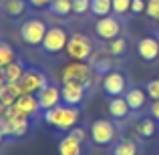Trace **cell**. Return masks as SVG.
<instances>
[{
    "instance_id": "1",
    "label": "cell",
    "mask_w": 159,
    "mask_h": 155,
    "mask_svg": "<svg viewBox=\"0 0 159 155\" xmlns=\"http://www.w3.org/2000/svg\"><path fill=\"white\" fill-rule=\"evenodd\" d=\"M79 117H81V111L77 107L61 103L58 107H52L48 111H44V123L58 129V131H70L73 127H77Z\"/></svg>"
},
{
    "instance_id": "2",
    "label": "cell",
    "mask_w": 159,
    "mask_h": 155,
    "mask_svg": "<svg viewBox=\"0 0 159 155\" xmlns=\"http://www.w3.org/2000/svg\"><path fill=\"white\" fill-rule=\"evenodd\" d=\"M93 77L95 69L87 61H70L61 69V81H77L85 85V89H91Z\"/></svg>"
},
{
    "instance_id": "3",
    "label": "cell",
    "mask_w": 159,
    "mask_h": 155,
    "mask_svg": "<svg viewBox=\"0 0 159 155\" xmlns=\"http://www.w3.org/2000/svg\"><path fill=\"white\" fill-rule=\"evenodd\" d=\"M65 51L70 61H89L93 57V40L87 34L75 32V34H70Z\"/></svg>"
},
{
    "instance_id": "4",
    "label": "cell",
    "mask_w": 159,
    "mask_h": 155,
    "mask_svg": "<svg viewBox=\"0 0 159 155\" xmlns=\"http://www.w3.org/2000/svg\"><path fill=\"white\" fill-rule=\"evenodd\" d=\"M47 24L40 18H28L22 22L20 26V39H22L24 44L28 47H40L44 40V34H47Z\"/></svg>"
},
{
    "instance_id": "5",
    "label": "cell",
    "mask_w": 159,
    "mask_h": 155,
    "mask_svg": "<svg viewBox=\"0 0 159 155\" xmlns=\"http://www.w3.org/2000/svg\"><path fill=\"white\" fill-rule=\"evenodd\" d=\"M89 135H91V139H93L95 145L105 147V145H111L113 141L117 139V127L107 119H97V121L91 123Z\"/></svg>"
},
{
    "instance_id": "6",
    "label": "cell",
    "mask_w": 159,
    "mask_h": 155,
    "mask_svg": "<svg viewBox=\"0 0 159 155\" xmlns=\"http://www.w3.org/2000/svg\"><path fill=\"white\" fill-rule=\"evenodd\" d=\"M69 32L62 26H48L47 34H44V40L40 47L44 48V52L48 54H58L66 48V43H69Z\"/></svg>"
},
{
    "instance_id": "7",
    "label": "cell",
    "mask_w": 159,
    "mask_h": 155,
    "mask_svg": "<svg viewBox=\"0 0 159 155\" xmlns=\"http://www.w3.org/2000/svg\"><path fill=\"white\" fill-rule=\"evenodd\" d=\"M20 87H22L24 93H30V95H36L43 87L48 85V79L47 75L43 73V71L39 69H26L22 75V79H20Z\"/></svg>"
},
{
    "instance_id": "8",
    "label": "cell",
    "mask_w": 159,
    "mask_h": 155,
    "mask_svg": "<svg viewBox=\"0 0 159 155\" xmlns=\"http://www.w3.org/2000/svg\"><path fill=\"white\" fill-rule=\"evenodd\" d=\"M121 30H123V26H121V20L117 18V16H101V18L97 20V24H95V32H97L99 39L103 40H113L117 39V36L121 34Z\"/></svg>"
},
{
    "instance_id": "9",
    "label": "cell",
    "mask_w": 159,
    "mask_h": 155,
    "mask_svg": "<svg viewBox=\"0 0 159 155\" xmlns=\"http://www.w3.org/2000/svg\"><path fill=\"white\" fill-rule=\"evenodd\" d=\"M61 95H62V103L65 105L79 107V105L85 101L87 89H85V85H81V83H77V81H62Z\"/></svg>"
},
{
    "instance_id": "10",
    "label": "cell",
    "mask_w": 159,
    "mask_h": 155,
    "mask_svg": "<svg viewBox=\"0 0 159 155\" xmlns=\"http://www.w3.org/2000/svg\"><path fill=\"white\" fill-rule=\"evenodd\" d=\"M101 87L109 97H121V95L127 91V79H125V75L119 73V71H109L105 77H103Z\"/></svg>"
},
{
    "instance_id": "11",
    "label": "cell",
    "mask_w": 159,
    "mask_h": 155,
    "mask_svg": "<svg viewBox=\"0 0 159 155\" xmlns=\"http://www.w3.org/2000/svg\"><path fill=\"white\" fill-rule=\"evenodd\" d=\"M36 99H39V105H40L43 111H48V109L58 107V105L62 103L61 89H58L57 85H51V83H48L47 87H43V89L36 93Z\"/></svg>"
},
{
    "instance_id": "12",
    "label": "cell",
    "mask_w": 159,
    "mask_h": 155,
    "mask_svg": "<svg viewBox=\"0 0 159 155\" xmlns=\"http://www.w3.org/2000/svg\"><path fill=\"white\" fill-rule=\"evenodd\" d=\"M137 54L143 58L145 62H153L159 58V40L153 36H145L137 43Z\"/></svg>"
},
{
    "instance_id": "13",
    "label": "cell",
    "mask_w": 159,
    "mask_h": 155,
    "mask_svg": "<svg viewBox=\"0 0 159 155\" xmlns=\"http://www.w3.org/2000/svg\"><path fill=\"white\" fill-rule=\"evenodd\" d=\"M14 107L18 109L22 115H26V117H34L39 111H43V109H40V105H39V99H36V95H30V93L20 95V97L16 99Z\"/></svg>"
},
{
    "instance_id": "14",
    "label": "cell",
    "mask_w": 159,
    "mask_h": 155,
    "mask_svg": "<svg viewBox=\"0 0 159 155\" xmlns=\"http://www.w3.org/2000/svg\"><path fill=\"white\" fill-rule=\"evenodd\" d=\"M107 111H109V115H111L115 121H123L125 117L131 113V109H129V105H127V101H125V97L121 95V97H111V99H109Z\"/></svg>"
},
{
    "instance_id": "15",
    "label": "cell",
    "mask_w": 159,
    "mask_h": 155,
    "mask_svg": "<svg viewBox=\"0 0 159 155\" xmlns=\"http://www.w3.org/2000/svg\"><path fill=\"white\" fill-rule=\"evenodd\" d=\"M145 91L143 89H139V87H131V89H127L123 93V97H125V101H127L129 105V109L131 111H141V109L145 107Z\"/></svg>"
},
{
    "instance_id": "16",
    "label": "cell",
    "mask_w": 159,
    "mask_h": 155,
    "mask_svg": "<svg viewBox=\"0 0 159 155\" xmlns=\"http://www.w3.org/2000/svg\"><path fill=\"white\" fill-rule=\"evenodd\" d=\"M24 71H26V66H24L22 61H12L10 65H6L2 69V77L6 83H18L22 79Z\"/></svg>"
},
{
    "instance_id": "17",
    "label": "cell",
    "mask_w": 159,
    "mask_h": 155,
    "mask_svg": "<svg viewBox=\"0 0 159 155\" xmlns=\"http://www.w3.org/2000/svg\"><path fill=\"white\" fill-rule=\"evenodd\" d=\"M58 155H83V143L65 135L58 141Z\"/></svg>"
},
{
    "instance_id": "18",
    "label": "cell",
    "mask_w": 159,
    "mask_h": 155,
    "mask_svg": "<svg viewBox=\"0 0 159 155\" xmlns=\"http://www.w3.org/2000/svg\"><path fill=\"white\" fill-rule=\"evenodd\" d=\"M135 131H137V135H141L143 139L153 137V135H155V131H157L155 119H153V117H143V119H139V121H137V125H135Z\"/></svg>"
},
{
    "instance_id": "19",
    "label": "cell",
    "mask_w": 159,
    "mask_h": 155,
    "mask_svg": "<svg viewBox=\"0 0 159 155\" xmlns=\"http://www.w3.org/2000/svg\"><path fill=\"white\" fill-rule=\"evenodd\" d=\"M89 61L93 62V69L97 71V73L107 75L109 71H113V58H111V54H97V52H93V57H91Z\"/></svg>"
},
{
    "instance_id": "20",
    "label": "cell",
    "mask_w": 159,
    "mask_h": 155,
    "mask_svg": "<svg viewBox=\"0 0 159 155\" xmlns=\"http://www.w3.org/2000/svg\"><path fill=\"white\" fill-rule=\"evenodd\" d=\"M137 153H139L137 143L133 139H129V137H125V139L117 141L113 145V155H137Z\"/></svg>"
},
{
    "instance_id": "21",
    "label": "cell",
    "mask_w": 159,
    "mask_h": 155,
    "mask_svg": "<svg viewBox=\"0 0 159 155\" xmlns=\"http://www.w3.org/2000/svg\"><path fill=\"white\" fill-rule=\"evenodd\" d=\"M48 10H51V14L65 18V16L73 14V0H52Z\"/></svg>"
},
{
    "instance_id": "22",
    "label": "cell",
    "mask_w": 159,
    "mask_h": 155,
    "mask_svg": "<svg viewBox=\"0 0 159 155\" xmlns=\"http://www.w3.org/2000/svg\"><path fill=\"white\" fill-rule=\"evenodd\" d=\"M4 12L12 18L16 16H22L24 10H26V0H4Z\"/></svg>"
},
{
    "instance_id": "23",
    "label": "cell",
    "mask_w": 159,
    "mask_h": 155,
    "mask_svg": "<svg viewBox=\"0 0 159 155\" xmlns=\"http://www.w3.org/2000/svg\"><path fill=\"white\" fill-rule=\"evenodd\" d=\"M91 12L97 18L109 16L113 12V0H91Z\"/></svg>"
},
{
    "instance_id": "24",
    "label": "cell",
    "mask_w": 159,
    "mask_h": 155,
    "mask_svg": "<svg viewBox=\"0 0 159 155\" xmlns=\"http://www.w3.org/2000/svg\"><path fill=\"white\" fill-rule=\"evenodd\" d=\"M12 61H16L14 48H12L8 43H2V40H0V69H4L6 65H10Z\"/></svg>"
},
{
    "instance_id": "25",
    "label": "cell",
    "mask_w": 159,
    "mask_h": 155,
    "mask_svg": "<svg viewBox=\"0 0 159 155\" xmlns=\"http://www.w3.org/2000/svg\"><path fill=\"white\" fill-rule=\"evenodd\" d=\"M125 51H127V40L117 36V39L109 40V54L111 57H123Z\"/></svg>"
},
{
    "instance_id": "26",
    "label": "cell",
    "mask_w": 159,
    "mask_h": 155,
    "mask_svg": "<svg viewBox=\"0 0 159 155\" xmlns=\"http://www.w3.org/2000/svg\"><path fill=\"white\" fill-rule=\"evenodd\" d=\"M113 12L117 16H123L131 12V0H113Z\"/></svg>"
},
{
    "instance_id": "27",
    "label": "cell",
    "mask_w": 159,
    "mask_h": 155,
    "mask_svg": "<svg viewBox=\"0 0 159 155\" xmlns=\"http://www.w3.org/2000/svg\"><path fill=\"white\" fill-rule=\"evenodd\" d=\"M91 12V0H73V14H87Z\"/></svg>"
},
{
    "instance_id": "28",
    "label": "cell",
    "mask_w": 159,
    "mask_h": 155,
    "mask_svg": "<svg viewBox=\"0 0 159 155\" xmlns=\"http://www.w3.org/2000/svg\"><path fill=\"white\" fill-rule=\"evenodd\" d=\"M145 93H147L149 99L159 101V79H153V81L147 83V87H145Z\"/></svg>"
},
{
    "instance_id": "29",
    "label": "cell",
    "mask_w": 159,
    "mask_h": 155,
    "mask_svg": "<svg viewBox=\"0 0 159 155\" xmlns=\"http://www.w3.org/2000/svg\"><path fill=\"white\" fill-rule=\"evenodd\" d=\"M145 12H147V16H149V18L159 20V0H147Z\"/></svg>"
},
{
    "instance_id": "30",
    "label": "cell",
    "mask_w": 159,
    "mask_h": 155,
    "mask_svg": "<svg viewBox=\"0 0 159 155\" xmlns=\"http://www.w3.org/2000/svg\"><path fill=\"white\" fill-rule=\"evenodd\" d=\"M66 135L70 137V139H75V141H79V143H83V141L87 139V131L83 127H73L70 131H66Z\"/></svg>"
},
{
    "instance_id": "31",
    "label": "cell",
    "mask_w": 159,
    "mask_h": 155,
    "mask_svg": "<svg viewBox=\"0 0 159 155\" xmlns=\"http://www.w3.org/2000/svg\"><path fill=\"white\" fill-rule=\"evenodd\" d=\"M6 91L12 95L14 99H18L20 95H24V91H22V87H20V83H6Z\"/></svg>"
},
{
    "instance_id": "32",
    "label": "cell",
    "mask_w": 159,
    "mask_h": 155,
    "mask_svg": "<svg viewBox=\"0 0 159 155\" xmlns=\"http://www.w3.org/2000/svg\"><path fill=\"white\" fill-rule=\"evenodd\" d=\"M145 0H131V12L133 14H141V12H145Z\"/></svg>"
},
{
    "instance_id": "33",
    "label": "cell",
    "mask_w": 159,
    "mask_h": 155,
    "mask_svg": "<svg viewBox=\"0 0 159 155\" xmlns=\"http://www.w3.org/2000/svg\"><path fill=\"white\" fill-rule=\"evenodd\" d=\"M0 129L4 131V135H6V137H12V125H10V119H6V117H0Z\"/></svg>"
},
{
    "instance_id": "34",
    "label": "cell",
    "mask_w": 159,
    "mask_h": 155,
    "mask_svg": "<svg viewBox=\"0 0 159 155\" xmlns=\"http://www.w3.org/2000/svg\"><path fill=\"white\" fill-rule=\"evenodd\" d=\"M34 8H44V6H51L52 0H28Z\"/></svg>"
},
{
    "instance_id": "35",
    "label": "cell",
    "mask_w": 159,
    "mask_h": 155,
    "mask_svg": "<svg viewBox=\"0 0 159 155\" xmlns=\"http://www.w3.org/2000/svg\"><path fill=\"white\" fill-rule=\"evenodd\" d=\"M149 111H151V117L155 121H159V101H153V105H151V109H149Z\"/></svg>"
},
{
    "instance_id": "36",
    "label": "cell",
    "mask_w": 159,
    "mask_h": 155,
    "mask_svg": "<svg viewBox=\"0 0 159 155\" xmlns=\"http://www.w3.org/2000/svg\"><path fill=\"white\" fill-rule=\"evenodd\" d=\"M4 139H6V135H4V131H2V129H0V145L4 143Z\"/></svg>"
},
{
    "instance_id": "37",
    "label": "cell",
    "mask_w": 159,
    "mask_h": 155,
    "mask_svg": "<svg viewBox=\"0 0 159 155\" xmlns=\"http://www.w3.org/2000/svg\"><path fill=\"white\" fill-rule=\"evenodd\" d=\"M4 87H6V81H0V95L4 93Z\"/></svg>"
},
{
    "instance_id": "38",
    "label": "cell",
    "mask_w": 159,
    "mask_h": 155,
    "mask_svg": "<svg viewBox=\"0 0 159 155\" xmlns=\"http://www.w3.org/2000/svg\"><path fill=\"white\" fill-rule=\"evenodd\" d=\"M0 81H4V77H2V69H0Z\"/></svg>"
},
{
    "instance_id": "39",
    "label": "cell",
    "mask_w": 159,
    "mask_h": 155,
    "mask_svg": "<svg viewBox=\"0 0 159 155\" xmlns=\"http://www.w3.org/2000/svg\"><path fill=\"white\" fill-rule=\"evenodd\" d=\"M157 79H159V77H157Z\"/></svg>"
}]
</instances>
